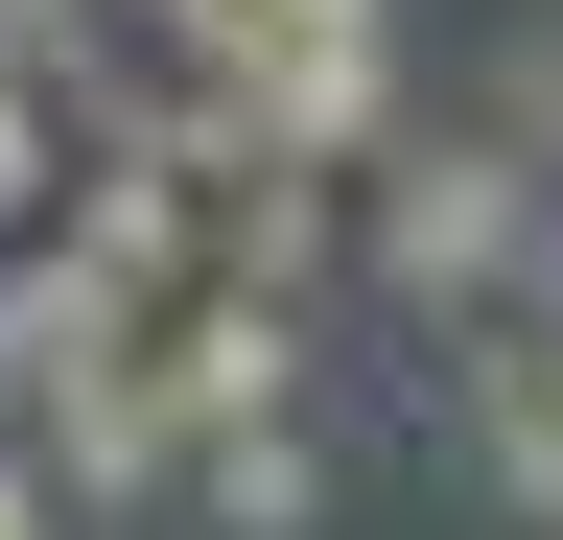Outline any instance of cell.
Instances as JSON below:
<instances>
[{
    "instance_id": "2",
    "label": "cell",
    "mask_w": 563,
    "mask_h": 540,
    "mask_svg": "<svg viewBox=\"0 0 563 540\" xmlns=\"http://www.w3.org/2000/svg\"><path fill=\"white\" fill-rule=\"evenodd\" d=\"M446 353H470V470H493L517 517H563V329L493 306V329H446Z\"/></svg>"
},
{
    "instance_id": "4",
    "label": "cell",
    "mask_w": 563,
    "mask_h": 540,
    "mask_svg": "<svg viewBox=\"0 0 563 540\" xmlns=\"http://www.w3.org/2000/svg\"><path fill=\"white\" fill-rule=\"evenodd\" d=\"M70 142H95V118H70V95H24V71H0V235H47V188H70Z\"/></svg>"
},
{
    "instance_id": "5",
    "label": "cell",
    "mask_w": 563,
    "mask_h": 540,
    "mask_svg": "<svg viewBox=\"0 0 563 540\" xmlns=\"http://www.w3.org/2000/svg\"><path fill=\"white\" fill-rule=\"evenodd\" d=\"M0 540H70V494H47V447H0Z\"/></svg>"
},
{
    "instance_id": "3",
    "label": "cell",
    "mask_w": 563,
    "mask_h": 540,
    "mask_svg": "<svg viewBox=\"0 0 563 540\" xmlns=\"http://www.w3.org/2000/svg\"><path fill=\"white\" fill-rule=\"evenodd\" d=\"M188 494H211V540H306V517H329V447H306V399L211 423V447H188Z\"/></svg>"
},
{
    "instance_id": "1",
    "label": "cell",
    "mask_w": 563,
    "mask_h": 540,
    "mask_svg": "<svg viewBox=\"0 0 563 540\" xmlns=\"http://www.w3.org/2000/svg\"><path fill=\"white\" fill-rule=\"evenodd\" d=\"M517 258H540V165H517V118H493V142H399V165H376V283H399L422 329H493V306H517Z\"/></svg>"
}]
</instances>
